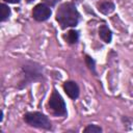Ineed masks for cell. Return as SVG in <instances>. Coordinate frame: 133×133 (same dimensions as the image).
I'll return each instance as SVG.
<instances>
[{"label":"cell","instance_id":"cell-1","mask_svg":"<svg viewBox=\"0 0 133 133\" xmlns=\"http://www.w3.org/2000/svg\"><path fill=\"white\" fill-rule=\"evenodd\" d=\"M80 20V14L73 2L62 3L56 11V21L61 28L75 27Z\"/></svg>","mask_w":133,"mask_h":133},{"label":"cell","instance_id":"cell-2","mask_svg":"<svg viewBox=\"0 0 133 133\" xmlns=\"http://www.w3.org/2000/svg\"><path fill=\"white\" fill-rule=\"evenodd\" d=\"M43 75H44V69L39 63L34 61H27L22 66L21 79L19 81L18 88L22 89L32 82L42 80Z\"/></svg>","mask_w":133,"mask_h":133},{"label":"cell","instance_id":"cell-3","mask_svg":"<svg viewBox=\"0 0 133 133\" xmlns=\"http://www.w3.org/2000/svg\"><path fill=\"white\" fill-rule=\"evenodd\" d=\"M23 118L27 125L34 127V128H39V129H45V130H50L52 128V124L49 117L38 111L26 112Z\"/></svg>","mask_w":133,"mask_h":133},{"label":"cell","instance_id":"cell-4","mask_svg":"<svg viewBox=\"0 0 133 133\" xmlns=\"http://www.w3.org/2000/svg\"><path fill=\"white\" fill-rule=\"evenodd\" d=\"M48 107H49V110L51 111V113L56 116H65L68 113L64 100L55 88L53 89V91L50 96V99L48 102Z\"/></svg>","mask_w":133,"mask_h":133},{"label":"cell","instance_id":"cell-5","mask_svg":"<svg viewBox=\"0 0 133 133\" xmlns=\"http://www.w3.org/2000/svg\"><path fill=\"white\" fill-rule=\"evenodd\" d=\"M51 14H52V11H51L50 7L45 3H39V4L35 5L32 10L33 19L38 22H44V21L48 20L50 18Z\"/></svg>","mask_w":133,"mask_h":133},{"label":"cell","instance_id":"cell-6","mask_svg":"<svg viewBox=\"0 0 133 133\" xmlns=\"http://www.w3.org/2000/svg\"><path fill=\"white\" fill-rule=\"evenodd\" d=\"M63 90L65 91V94L73 100L77 99L79 96V86L75 81H65L63 83Z\"/></svg>","mask_w":133,"mask_h":133},{"label":"cell","instance_id":"cell-7","mask_svg":"<svg viewBox=\"0 0 133 133\" xmlns=\"http://www.w3.org/2000/svg\"><path fill=\"white\" fill-rule=\"evenodd\" d=\"M97 7H98V10L103 15H109L112 11H114V8H115L114 3L111 2L110 0H100L97 3Z\"/></svg>","mask_w":133,"mask_h":133},{"label":"cell","instance_id":"cell-8","mask_svg":"<svg viewBox=\"0 0 133 133\" xmlns=\"http://www.w3.org/2000/svg\"><path fill=\"white\" fill-rule=\"evenodd\" d=\"M99 36L103 42L109 44L111 43V39H112V32L106 25H101L99 28Z\"/></svg>","mask_w":133,"mask_h":133},{"label":"cell","instance_id":"cell-9","mask_svg":"<svg viewBox=\"0 0 133 133\" xmlns=\"http://www.w3.org/2000/svg\"><path fill=\"white\" fill-rule=\"evenodd\" d=\"M63 38H64V41L68 43V44H70V45H74V44H76L77 42H78V39H79V32L77 31V30H70V31H68L66 32V34H64L63 35Z\"/></svg>","mask_w":133,"mask_h":133},{"label":"cell","instance_id":"cell-10","mask_svg":"<svg viewBox=\"0 0 133 133\" xmlns=\"http://www.w3.org/2000/svg\"><path fill=\"white\" fill-rule=\"evenodd\" d=\"M0 7H1V19L0 20H1V22H4L10 16V8L6 4H4V3H2L0 5Z\"/></svg>","mask_w":133,"mask_h":133},{"label":"cell","instance_id":"cell-11","mask_svg":"<svg viewBox=\"0 0 133 133\" xmlns=\"http://www.w3.org/2000/svg\"><path fill=\"white\" fill-rule=\"evenodd\" d=\"M85 63H86V65L88 66V69H89L94 74H96V62H95V60H94L90 56H88V55L85 56Z\"/></svg>","mask_w":133,"mask_h":133},{"label":"cell","instance_id":"cell-12","mask_svg":"<svg viewBox=\"0 0 133 133\" xmlns=\"http://www.w3.org/2000/svg\"><path fill=\"white\" fill-rule=\"evenodd\" d=\"M83 132H85V133H99V132H102V128L97 126V125H88L83 130Z\"/></svg>","mask_w":133,"mask_h":133},{"label":"cell","instance_id":"cell-13","mask_svg":"<svg viewBox=\"0 0 133 133\" xmlns=\"http://www.w3.org/2000/svg\"><path fill=\"white\" fill-rule=\"evenodd\" d=\"M45 4H47L48 6H54L56 5V3H58L60 0H43Z\"/></svg>","mask_w":133,"mask_h":133},{"label":"cell","instance_id":"cell-14","mask_svg":"<svg viewBox=\"0 0 133 133\" xmlns=\"http://www.w3.org/2000/svg\"><path fill=\"white\" fill-rule=\"evenodd\" d=\"M3 1H5V2H7V3H19L21 0H3Z\"/></svg>","mask_w":133,"mask_h":133}]
</instances>
